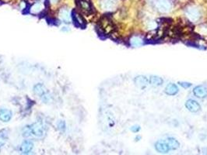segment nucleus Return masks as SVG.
Segmentation results:
<instances>
[{
  "label": "nucleus",
  "mask_w": 207,
  "mask_h": 155,
  "mask_svg": "<svg viewBox=\"0 0 207 155\" xmlns=\"http://www.w3.org/2000/svg\"><path fill=\"white\" fill-rule=\"evenodd\" d=\"M101 7L104 11L113 10L114 6L112 0H101Z\"/></svg>",
  "instance_id": "obj_12"
},
{
  "label": "nucleus",
  "mask_w": 207,
  "mask_h": 155,
  "mask_svg": "<svg viewBox=\"0 0 207 155\" xmlns=\"http://www.w3.org/2000/svg\"><path fill=\"white\" fill-rule=\"evenodd\" d=\"M178 92V88L174 84H169L165 88V92L170 96H174Z\"/></svg>",
  "instance_id": "obj_14"
},
{
  "label": "nucleus",
  "mask_w": 207,
  "mask_h": 155,
  "mask_svg": "<svg viewBox=\"0 0 207 155\" xmlns=\"http://www.w3.org/2000/svg\"><path fill=\"white\" fill-rule=\"evenodd\" d=\"M157 24L155 22H150L148 26V27L150 29H155L157 28Z\"/></svg>",
  "instance_id": "obj_24"
},
{
  "label": "nucleus",
  "mask_w": 207,
  "mask_h": 155,
  "mask_svg": "<svg viewBox=\"0 0 207 155\" xmlns=\"http://www.w3.org/2000/svg\"><path fill=\"white\" fill-rule=\"evenodd\" d=\"M13 113L9 109H0V120L3 122H8L11 120Z\"/></svg>",
  "instance_id": "obj_7"
},
{
  "label": "nucleus",
  "mask_w": 207,
  "mask_h": 155,
  "mask_svg": "<svg viewBox=\"0 0 207 155\" xmlns=\"http://www.w3.org/2000/svg\"><path fill=\"white\" fill-rule=\"evenodd\" d=\"M78 6L80 9L85 13L90 14L93 12L92 5L89 0H80L78 2Z\"/></svg>",
  "instance_id": "obj_6"
},
{
  "label": "nucleus",
  "mask_w": 207,
  "mask_h": 155,
  "mask_svg": "<svg viewBox=\"0 0 207 155\" xmlns=\"http://www.w3.org/2000/svg\"><path fill=\"white\" fill-rule=\"evenodd\" d=\"M180 85H182V87H184V88H189V87L192 85L190 83H188V82H181Z\"/></svg>",
  "instance_id": "obj_25"
},
{
  "label": "nucleus",
  "mask_w": 207,
  "mask_h": 155,
  "mask_svg": "<svg viewBox=\"0 0 207 155\" xmlns=\"http://www.w3.org/2000/svg\"><path fill=\"white\" fill-rule=\"evenodd\" d=\"M59 18L65 22H70L71 16L69 11L66 9H61L60 12H59Z\"/></svg>",
  "instance_id": "obj_13"
},
{
  "label": "nucleus",
  "mask_w": 207,
  "mask_h": 155,
  "mask_svg": "<svg viewBox=\"0 0 207 155\" xmlns=\"http://www.w3.org/2000/svg\"><path fill=\"white\" fill-rule=\"evenodd\" d=\"M30 129L31 135L35 136L37 137H42L45 135V128L40 122H35V123L32 124L31 126H30Z\"/></svg>",
  "instance_id": "obj_4"
},
{
  "label": "nucleus",
  "mask_w": 207,
  "mask_h": 155,
  "mask_svg": "<svg viewBox=\"0 0 207 155\" xmlns=\"http://www.w3.org/2000/svg\"><path fill=\"white\" fill-rule=\"evenodd\" d=\"M58 128L61 132H64L66 130V122L63 120H60L58 122Z\"/></svg>",
  "instance_id": "obj_23"
},
{
  "label": "nucleus",
  "mask_w": 207,
  "mask_h": 155,
  "mask_svg": "<svg viewBox=\"0 0 207 155\" xmlns=\"http://www.w3.org/2000/svg\"><path fill=\"white\" fill-rule=\"evenodd\" d=\"M34 92L35 94L39 96L40 98H41L42 101L45 102V103L49 102L50 100H51V96H50L49 93L48 92L46 88H45V86L43 84H37V85L34 87Z\"/></svg>",
  "instance_id": "obj_1"
},
{
  "label": "nucleus",
  "mask_w": 207,
  "mask_h": 155,
  "mask_svg": "<svg viewBox=\"0 0 207 155\" xmlns=\"http://www.w3.org/2000/svg\"><path fill=\"white\" fill-rule=\"evenodd\" d=\"M167 143L169 147V149L171 150H176L179 148V143L174 138H169Z\"/></svg>",
  "instance_id": "obj_17"
},
{
  "label": "nucleus",
  "mask_w": 207,
  "mask_h": 155,
  "mask_svg": "<svg viewBox=\"0 0 207 155\" xmlns=\"http://www.w3.org/2000/svg\"><path fill=\"white\" fill-rule=\"evenodd\" d=\"M44 9V6L41 3L39 2L35 3V4H34L33 6H31V8H30V12L34 14L39 13L41 11H42V9Z\"/></svg>",
  "instance_id": "obj_18"
},
{
  "label": "nucleus",
  "mask_w": 207,
  "mask_h": 155,
  "mask_svg": "<svg viewBox=\"0 0 207 155\" xmlns=\"http://www.w3.org/2000/svg\"><path fill=\"white\" fill-rule=\"evenodd\" d=\"M8 139V130H2L0 131V147L3 146Z\"/></svg>",
  "instance_id": "obj_19"
},
{
  "label": "nucleus",
  "mask_w": 207,
  "mask_h": 155,
  "mask_svg": "<svg viewBox=\"0 0 207 155\" xmlns=\"http://www.w3.org/2000/svg\"><path fill=\"white\" fill-rule=\"evenodd\" d=\"M140 130V127H133L132 128V130L133 132H138Z\"/></svg>",
  "instance_id": "obj_26"
},
{
  "label": "nucleus",
  "mask_w": 207,
  "mask_h": 155,
  "mask_svg": "<svg viewBox=\"0 0 207 155\" xmlns=\"http://www.w3.org/2000/svg\"><path fill=\"white\" fill-rule=\"evenodd\" d=\"M156 149L157 151L161 153H167L169 151V147H168L167 143L164 140H160L156 143Z\"/></svg>",
  "instance_id": "obj_11"
},
{
  "label": "nucleus",
  "mask_w": 207,
  "mask_h": 155,
  "mask_svg": "<svg viewBox=\"0 0 207 155\" xmlns=\"http://www.w3.org/2000/svg\"><path fill=\"white\" fill-rule=\"evenodd\" d=\"M185 106H186L187 109L192 112H198V111H199L200 109L199 104L193 99L188 100L186 102V104H185Z\"/></svg>",
  "instance_id": "obj_8"
},
{
  "label": "nucleus",
  "mask_w": 207,
  "mask_h": 155,
  "mask_svg": "<svg viewBox=\"0 0 207 155\" xmlns=\"http://www.w3.org/2000/svg\"><path fill=\"white\" fill-rule=\"evenodd\" d=\"M193 93L198 98H205L207 96V89L204 86H197L194 88Z\"/></svg>",
  "instance_id": "obj_10"
},
{
  "label": "nucleus",
  "mask_w": 207,
  "mask_h": 155,
  "mask_svg": "<svg viewBox=\"0 0 207 155\" xmlns=\"http://www.w3.org/2000/svg\"><path fill=\"white\" fill-rule=\"evenodd\" d=\"M163 83V80L161 78L157 76H152L150 78V84L153 86H159Z\"/></svg>",
  "instance_id": "obj_20"
},
{
  "label": "nucleus",
  "mask_w": 207,
  "mask_h": 155,
  "mask_svg": "<svg viewBox=\"0 0 207 155\" xmlns=\"http://www.w3.org/2000/svg\"><path fill=\"white\" fill-rule=\"evenodd\" d=\"M51 4H56L59 2V0H49Z\"/></svg>",
  "instance_id": "obj_27"
},
{
  "label": "nucleus",
  "mask_w": 207,
  "mask_h": 155,
  "mask_svg": "<svg viewBox=\"0 0 207 155\" xmlns=\"http://www.w3.org/2000/svg\"><path fill=\"white\" fill-rule=\"evenodd\" d=\"M34 148V143L31 140H25L21 145V151L24 154H29Z\"/></svg>",
  "instance_id": "obj_9"
},
{
  "label": "nucleus",
  "mask_w": 207,
  "mask_h": 155,
  "mask_svg": "<svg viewBox=\"0 0 207 155\" xmlns=\"http://www.w3.org/2000/svg\"><path fill=\"white\" fill-rule=\"evenodd\" d=\"M185 16L192 22H196L200 18V12L195 6H188L185 10Z\"/></svg>",
  "instance_id": "obj_2"
},
{
  "label": "nucleus",
  "mask_w": 207,
  "mask_h": 155,
  "mask_svg": "<svg viewBox=\"0 0 207 155\" xmlns=\"http://www.w3.org/2000/svg\"><path fill=\"white\" fill-rule=\"evenodd\" d=\"M157 7L161 12H169L172 9V3L171 0H157Z\"/></svg>",
  "instance_id": "obj_3"
},
{
  "label": "nucleus",
  "mask_w": 207,
  "mask_h": 155,
  "mask_svg": "<svg viewBox=\"0 0 207 155\" xmlns=\"http://www.w3.org/2000/svg\"><path fill=\"white\" fill-rule=\"evenodd\" d=\"M135 83L138 86L140 87H143L148 84V80L147 78L144 76H138L135 78Z\"/></svg>",
  "instance_id": "obj_16"
},
{
  "label": "nucleus",
  "mask_w": 207,
  "mask_h": 155,
  "mask_svg": "<svg viewBox=\"0 0 207 155\" xmlns=\"http://www.w3.org/2000/svg\"><path fill=\"white\" fill-rule=\"evenodd\" d=\"M100 27L104 33H110L114 30V25L108 18H103L100 22Z\"/></svg>",
  "instance_id": "obj_5"
},
{
  "label": "nucleus",
  "mask_w": 207,
  "mask_h": 155,
  "mask_svg": "<svg viewBox=\"0 0 207 155\" xmlns=\"http://www.w3.org/2000/svg\"><path fill=\"white\" fill-rule=\"evenodd\" d=\"M73 15H74V17H73L74 20H75L76 22H77V23L80 24V26L83 25V24H84V20L83 19V18H82V17H80V16L79 15V14H77V12H74Z\"/></svg>",
  "instance_id": "obj_21"
},
{
  "label": "nucleus",
  "mask_w": 207,
  "mask_h": 155,
  "mask_svg": "<svg viewBox=\"0 0 207 155\" xmlns=\"http://www.w3.org/2000/svg\"><path fill=\"white\" fill-rule=\"evenodd\" d=\"M30 135H31V132H30V126H29V127H24V129L23 130V136L25 137H30Z\"/></svg>",
  "instance_id": "obj_22"
},
{
  "label": "nucleus",
  "mask_w": 207,
  "mask_h": 155,
  "mask_svg": "<svg viewBox=\"0 0 207 155\" xmlns=\"http://www.w3.org/2000/svg\"><path fill=\"white\" fill-rule=\"evenodd\" d=\"M130 44L133 47H140L143 44V40L140 37H132L130 39Z\"/></svg>",
  "instance_id": "obj_15"
}]
</instances>
